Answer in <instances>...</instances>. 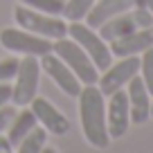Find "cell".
<instances>
[{
    "label": "cell",
    "mask_w": 153,
    "mask_h": 153,
    "mask_svg": "<svg viewBox=\"0 0 153 153\" xmlns=\"http://www.w3.org/2000/svg\"><path fill=\"white\" fill-rule=\"evenodd\" d=\"M79 99V117H81V128L88 144L97 149H106L110 142L108 126H106V97L99 90V86H83L76 95Z\"/></svg>",
    "instance_id": "cell-1"
},
{
    "label": "cell",
    "mask_w": 153,
    "mask_h": 153,
    "mask_svg": "<svg viewBox=\"0 0 153 153\" xmlns=\"http://www.w3.org/2000/svg\"><path fill=\"white\" fill-rule=\"evenodd\" d=\"M52 52L74 72L76 79H79L83 86H95V83L99 81V70H97V65L92 63V59L88 56L72 38H68V36L56 38L52 43Z\"/></svg>",
    "instance_id": "cell-2"
},
{
    "label": "cell",
    "mask_w": 153,
    "mask_h": 153,
    "mask_svg": "<svg viewBox=\"0 0 153 153\" xmlns=\"http://www.w3.org/2000/svg\"><path fill=\"white\" fill-rule=\"evenodd\" d=\"M68 36H70L72 41H74V43L92 59V63L97 65V70L104 72L106 68L113 63L110 45L99 36V32H95L92 27H88L86 23H81V20H72V23H68Z\"/></svg>",
    "instance_id": "cell-3"
},
{
    "label": "cell",
    "mask_w": 153,
    "mask_h": 153,
    "mask_svg": "<svg viewBox=\"0 0 153 153\" xmlns=\"http://www.w3.org/2000/svg\"><path fill=\"white\" fill-rule=\"evenodd\" d=\"M14 20L23 29H27L32 34H38L43 38H50V41L68 36V23L61 16H50V14H43V11L29 9L25 5L14 9Z\"/></svg>",
    "instance_id": "cell-4"
},
{
    "label": "cell",
    "mask_w": 153,
    "mask_h": 153,
    "mask_svg": "<svg viewBox=\"0 0 153 153\" xmlns=\"http://www.w3.org/2000/svg\"><path fill=\"white\" fill-rule=\"evenodd\" d=\"M52 43L50 38H43L38 34H32L23 27H9L0 32V45L9 52L23 54V56H45L52 52Z\"/></svg>",
    "instance_id": "cell-5"
},
{
    "label": "cell",
    "mask_w": 153,
    "mask_h": 153,
    "mask_svg": "<svg viewBox=\"0 0 153 153\" xmlns=\"http://www.w3.org/2000/svg\"><path fill=\"white\" fill-rule=\"evenodd\" d=\"M38 79H41V61L38 56H23L18 61V70L11 86V101L16 106H29L38 95Z\"/></svg>",
    "instance_id": "cell-6"
},
{
    "label": "cell",
    "mask_w": 153,
    "mask_h": 153,
    "mask_svg": "<svg viewBox=\"0 0 153 153\" xmlns=\"http://www.w3.org/2000/svg\"><path fill=\"white\" fill-rule=\"evenodd\" d=\"M149 25H153L151 11H149L146 7H133V9L110 18L108 23H104L99 27V36L104 38L106 43H113L117 38L126 36V34L135 32V29H140V27H149Z\"/></svg>",
    "instance_id": "cell-7"
},
{
    "label": "cell",
    "mask_w": 153,
    "mask_h": 153,
    "mask_svg": "<svg viewBox=\"0 0 153 153\" xmlns=\"http://www.w3.org/2000/svg\"><path fill=\"white\" fill-rule=\"evenodd\" d=\"M135 74H140V56H122L117 63H110L104 70V74H99L97 86L104 92V97H108L126 88Z\"/></svg>",
    "instance_id": "cell-8"
},
{
    "label": "cell",
    "mask_w": 153,
    "mask_h": 153,
    "mask_svg": "<svg viewBox=\"0 0 153 153\" xmlns=\"http://www.w3.org/2000/svg\"><path fill=\"white\" fill-rule=\"evenodd\" d=\"M106 126H108L110 140H120L128 133L131 126V113H128V95L126 90L113 92L108 95V104H106Z\"/></svg>",
    "instance_id": "cell-9"
},
{
    "label": "cell",
    "mask_w": 153,
    "mask_h": 153,
    "mask_svg": "<svg viewBox=\"0 0 153 153\" xmlns=\"http://www.w3.org/2000/svg\"><path fill=\"white\" fill-rule=\"evenodd\" d=\"M38 61H41V70L48 72L50 79H52V81L56 83V86L61 88V90L65 92L68 97H76L79 92H81L83 83L76 79V74H74V72H72L70 68H68L54 52H50V54H45V56H41Z\"/></svg>",
    "instance_id": "cell-10"
},
{
    "label": "cell",
    "mask_w": 153,
    "mask_h": 153,
    "mask_svg": "<svg viewBox=\"0 0 153 153\" xmlns=\"http://www.w3.org/2000/svg\"><path fill=\"white\" fill-rule=\"evenodd\" d=\"M29 108H32V113L36 115V122L43 126L48 133L65 135L68 131H70V122H68V117L56 108V106L50 104L48 99H43V97L36 95L32 99V104H29Z\"/></svg>",
    "instance_id": "cell-11"
},
{
    "label": "cell",
    "mask_w": 153,
    "mask_h": 153,
    "mask_svg": "<svg viewBox=\"0 0 153 153\" xmlns=\"http://www.w3.org/2000/svg\"><path fill=\"white\" fill-rule=\"evenodd\" d=\"M149 48H153V25L140 27V29H135V32H131V34H126V36H122V38L110 43V52L117 59L137 56V54L146 52Z\"/></svg>",
    "instance_id": "cell-12"
},
{
    "label": "cell",
    "mask_w": 153,
    "mask_h": 153,
    "mask_svg": "<svg viewBox=\"0 0 153 153\" xmlns=\"http://www.w3.org/2000/svg\"><path fill=\"white\" fill-rule=\"evenodd\" d=\"M126 95H128L131 124H144L151 117V92L146 90V83L142 81V76L135 74L128 81Z\"/></svg>",
    "instance_id": "cell-13"
},
{
    "label": "cell",
    "mask_w": 153,
    "mask_h": 153,
    "mask_svg": "<svg viewBox=\"0 0 153 153\" xmlns=\"http://www.w3.org/2000/svg\"><path fill=\"white\" fill-rule=\"evenodd\" d=\"M133 7H135V5H133V0H97L83 20H86L88 27L99 29L101 25L108 23L110 18H115V16L124 14V11L133 9Z\"/></svg>",
    "instance_id": "cell-14"
},
{
    "label": "cell",
    "mask_w": 153,
    "mask_h": 153,
    "mask_svg": "<svg viewBox=\"0 0 153 153\" xmlns=\"http://www.w3.org/2000/svg\"><path fill=\"white\" fill-rule=\"evenodd\" d=\"M38 126L36 122V115L32 113V108H27V106H23V110L20 113H16L14 117H11L9 126H7V133L5 137L11 142V146H18L20 142H23L25 137H27L29 133H32L34 128Z\"/></svg>",
    "instance_id": "cell-15"
},
{
    "label": "cell",
    "mask_w": 153,
    "mask_h": 153,
    "mask_svg": "<svg viewBox=\"0 0 153 153\" xmlns=\"http://www.w3.org/2000/svg\"><path fill=\"white\" fill-rule=\"evenodd\" d=\"M45 142H48V131L41 126V128H34L23 142L16 146V153H41L45 149Z\"/></svg>",
    "instance_id": "cell-16"
},
{
    "label": "cell",
    "mask_w": 153,
    "mask_h": 153,
    "mask_svg": "<svg viewBox=\"0 0 153 153\" xmlns=\"http://www.w3.org/2000/svg\"><path fill=\"white\" fill-rule=\"evenodd\" d=\"M97 0H65V7H63V16H65L68 23L72 20H83L88 16V11L92 9Z\"/></svg>",
    "instance_id": "cell-17"
},
{
    "label": "cell",
    "mask_w": 153,
    "mask_h": 153,
    "mask_svg": "<svg viewBox=\"0 0 153 153\" xmlns=\"http://www.w3.org/2000/svg\"><path fill=\"white\" fill-rule=\"evenodd\" d=\"M25 7L36 11H43L50 16H63V7H65V0H20Z\"/></svg>",
    "instance_id": "cell-18"
},
{
    "label": "cell",
    "mask_w": 153,
    "mask_h": 153,
    "mask_svg": "<svg viewBox=\"0 0 153 153\" xmlns=\"http://www.w3.org/2000/svg\"><path fill=\"white\" fill-rule=\"evenodd\" d=\"M140 72H142V81L146 83V90L153 97V48L142 52V56H140Z\"/></svg>",
    "instance_id": "cell-19"
},
{
    "label": "cell",
    "mask_w": 153,
    "mask_h": 153,
    "mask_svg": "<svg viewBox=\"0 0 153 153\" xmlns=\"http://www.w3.org/2000/svg\"><path fill=\"white\" fill-rule=\"evenodd\" d=\"M16 70H18V59H2L0 61V83L14 81Z\"/></svg>",
    "instance_id": "cell-20"
},
{
    "label": "cell",
    "mask_w": 153,
    "mask_h": 153,
    "mask_svg": "<svg viewBox=\"0 0 153 153\" xmlns=\"http://www.w3.org/2000/svg\"><path fill=\"white\" fill-rule=\"evenodd\" d=\"M14 115H16V110L11 106H2L0 108V135H5V131H7V126H9Z\"/></svg>",
    "instance_id": "cell-21"
},
{
    "label": "cell",
    "mask_w": 153,
    "mask_h": 153,
    "mask_svg": "<svg viewBox=\"0 0 153 153\" xmlns=\"http://www.w3.org/2000/svg\"><path fill=\"white\" fill-rule=\"evenodd\" d=\"M11 101V83H0V108Z\"/></svg>",
    "instance_id": "cell-22"
},
{
    "label": "cell",
    "mask_w": 153,
    "mask_h": 153,
    "mask_svg": "<svg viewBox=\"0 0 153 153\" xmlns=\"http://www.w3.org/2000/svg\"><path fill=\"white\" fill-rule=\"evenodd\" d=\"M0 153H14V146L5 135H0Z\"/></svg>",
    "instance_id": "cell-23"
},
{
    "label": "cell",
    "mask_w": 153,
    "mask_h": 153,
    "mask_svg": "<svg viewBox=\"0 0 153 153\" xmlns=\"http://www.w3.org/2000/svg\"><path fill=\"white\" fill-rule=\"evenodd\" d=\"M135 7H146V0H133Z\"/></svg>",
    "instance_id": "cell-24"
},
{
    "label": "cell",
    "mask_w": 153,
    "mask_h": 153,
    "mask_svg": "<svg viewBox=\"0 0 153 153\" xmlns=\"http://www.w3.org/2000/svg\"><path fill=\"white\" fill-rule=\"evenodd\" d=\"M146 9L151 11V16H153V0H146Z\"/></svg>",
    "instance_id": "cell-25"
},
{
    "label": "cell",
    "mask_w": 153,
    "mask_h": 153,
    "mask_svg": "<svg viewBox=\"0 0 153 153\" xmlns=\"http://www.w3.org/2000/svg\"><path fill=\"white\" fill-rule=\"evenodd\" d=\"M41 153H56V149H50V146H45V149H43Z\"/></svg>",
    "instance_id": "cell-26"
},
{
    "label": "cell",
    "mask_w": 153,
    "mask_h": 153,
    "mask_svg": "<svg viewBox=\"0 0 153 153\" xmlns=\"http://www.w3.org/2000/svg\"><path fill=\"white\" fill-rule=\"evenodd\" d=\"M151 117H153V99H151Z\"/></svg>",
    "instance_id": "cell-27"
}]
</instances>
